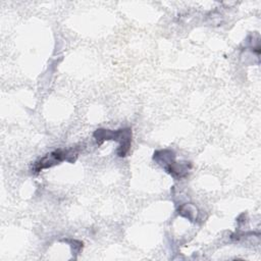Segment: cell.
<instances>
[{
  "label": "cell",
  "instance_id": "obj_1",
  "mask_svg": "<svg viewBox=\"0 0 261 261\" xmlns=\"http://www.w3.org/2000/svg\"><path fill=\"white\" fill-rule=\"evenodd\" d=\"M94 137L97 141L104 140H115L120 143V147L118 149V155L123 157L129 150L130 140H132V130L130 128H123L118 130H109V129H97L94 133Z\"/></svg>",
  "mask_w": 261,
  "mask_h": 261
}]
</instances>
